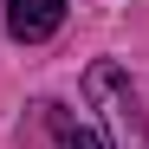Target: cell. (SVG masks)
I'll list each match as a JSON object with an SVG mask.
<instances>
[{"label":"cell","instance_id":"1","mask_svg":"<svg viewBox=\"0 0 149 149\" xmlns=\"http://www.w3.org/2000/svg\"><path fill=\"white\" fill-rule=\"evenodd\" d=\"M84 91H91V104L104 110V130H110V143H117V149H149L143 104H136L130 78H123V71H117L110 58H97V65L84 71Z\"/></svg>","mask_w":149,"mask_h":149},{"label":"cell","instance_id":"2","mask_svg":"<svg viewBox=\"0 0 149 149\" xmlns=\"http://www.w3.org/2000/svg\"><path fill=\"white\" fill-rule=\"evenodd\" d=\"M65 26V0H7V33L19 45H39Z\"/></svg>","mask_w":149,"mask_h":149},{"label":"cell","instance_id":"3","mask_svg":"<svg viewBox=\"0 0 149 149\" xmlns=\"http://www.w3.org/2000/svg\"><path fill=\"white\" fill-rule=\"evenodd\" d=\"M52 136H58V149H104V143L84 130V123H71L65 110H52Z\"/></svg>","mask_w":149,"mask_h":149}]
</instances>
